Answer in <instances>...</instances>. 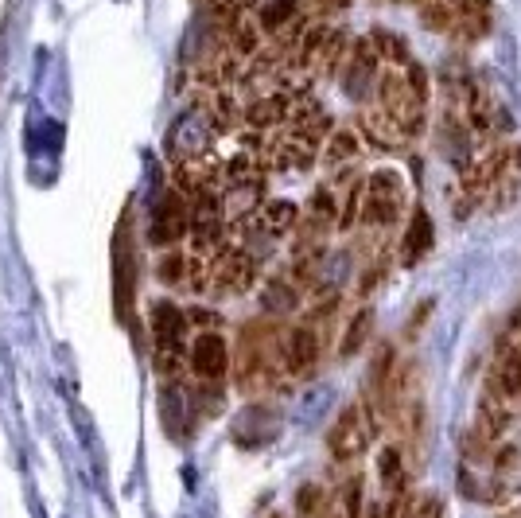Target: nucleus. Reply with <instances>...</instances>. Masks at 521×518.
I'll use <instances>...</instances> for the list:
<instances>
[{"mask_svg": "<svg viewBox=\"0 0 521 518\" xmlns=\"http://www.w3.org/2000/svg\"><path fill=\"white\" fill-rule=\"evenodd\" d=\"M343 90L347 98L362 102L370 90H378V78H382V55L374 47V39H354L350 43V55H347V67H343Z\"/></svg>", "mask_w": 521, "mask_h": 518, "instance_id": "obj_6", "label": "nucleus"}, {"mask_svg": "<svg viewBox=\"0 0 521 518\" xmlns=\"http://www.w3.org/2000/svg\"><path fill=\"white\" fill-rule=\"evenodd\" d=\"M494 374H498L502 390H506L514 402H521V347H506L502 359H498V367H494Z\"/></svg>", "mask_w": 521, "mask_h": 518, "instance_id": "obj_21", "label": "nucleus"}, {"mask_svg": "<svg viewBox=\"0 0 521 518\" xmlns=\"http://www.w3.org/2000/svg\"><path fill=\"white\" fill-rule=\"evenodd\" d=\"M401 211H405V180H401V172H393V168L374 172L366 180V191H362V222L382 230Z\"/></svg>", "mask_w": 521, "mask_h": 518, "instance_id": "obj_2", "label": "nucleus"}, {"mask_svg": "<svg viewBox=\"0 0 521 518\" xmlns=\"http://www.w3.org/2000/svg\"><path fill=\"white\" fill-rule=\"evenodd\" d=\"M265 207V180H242V184H226L222 191V219L245 222L261 215Z\"/></svg>", "mask_w": 521, "mask_h": 518, "instance_id": "obj_9", "label": "nucleus"}, {"mask_svg": "<svg viewBox=\"0 0 521 518\" xmlns=\"http://www.w3.org/2000/svg\"><path fill=\"white\" fill-rule=\"evenodd\" d=\"M428 250H432V219H428V211H413V219L401 234V261L417 265Z\"/></svg>", "mask_w": 521, "mask_h": 518, "instance_id": "obj_15", "label": "nucleus"}, {"mask_svg": "<svg viewBox=\"0 0 521 518\" xmlns=\"http://www.w3.org/2000/svg\"><path fill=\"white\" fill-rule=\"evenodd\" d=\"M378 476H382L385 495L409 491V468H405V448L401 444H385L378 452Z\"/></svg>", "mask_w": 521, "mask_h": 518, "instance_id": "obj_16", "label": "nucleus"}, {"mask_svg": "<svg viewBox=\"0 0 521 518\" xmlns=\"http://www.w3.org/2000/svg\"><path fill=\"white\" fill-rule=\"evenodd\" d=\"M319 351H323V343L308 324L280 335V363H284V374H292V378H308L319 363Z\"/></svg>", "mask_w": 521, "mask_h": 518, "instance_id": "obj_8", "label": "nucleus"}, {"mask_svg": "<svg viewBox=\"0 0 521 518\" xmlns=\"http://www.w3.org/2000/svg\"><path fill=\"white\" fill-rule=\"evenodd\" d=\"M273 518H280V515H273Z\"/></svg>", "mask_w": 521, "mask_h": 518, "instance_id": "obj_29", "label": "nucleus"}, {"mask_svg": "<svg viewBox=\"0 0 521 518\" xmlns=\"http://www.w3.org/2000/svg\"><path fill=\"white\" fill-rule=\"evenodd\" d=\"M358 133H362L366 145L378 148V152H397V148L409 141V137L397 129V121H393L382 106H378V110H366L358 117Z\"/></svg>", "mask_w": 521, "mask_h": 518, "instance_id": "obj_10", "label": "nucleus"}, {"mask_svg": "<svg viewBox=\"0 0 521 518\" xmlns=\"http://www.w3.org/2000/svg\"><path fill=\"white\" fill-rule=\"evenodd\" d=\"M242 121L249 129H273L280 121H292V90H280V94L257 98L253 106H245Z\"/></svg>", "mask_w": 521, "mask_h": 518, "instance_id": "obj_12", "label": "nucleus"}, {"mask_svg": "<svg viewBox=\"0 0 521 518\" xmlns=\"http://www.w3.org/2000/svg\"><path fill=\"white\" fill-rule=\"evenodd\" d=\"M347 55H350V39L343 32H331V36L323 39L319 55L312 59V67L323 78H335V74H343V67H347Z\"/></svg>", "mask_w": 521, "mask_h": 518, "instance_id": "obj_19", "label": "nucleus"}, {"mask_svg": "<svg viewBox=\"0 0 521 518\" xmlns=\"http://www.w3.org/2000/svg\"><path fill=\"white\" fill-rule=\"evenodd\" d=\"M358 133L354 129H335L331 137H327V145H323V156L331 160V164H343V160H354L358 156Z\"/></svg>", "mask_w": 521, "mask_h": 518, "instance_id": "obj_24", "label": "nucleus"}, {"mask_svg": "<svg viewBox=\"0 0 521 518\" xmlns=\"http://www.w3.org/2000/svg\"><path fill=\"white\" fill-rule=\"evenodd\" d=\"M187 367L195 370L199 382L218 386L226 378V370H230V347H226V339L218 332H199L195 343H191V351H187Z\"/></svg>", "mask_w": 521, "mask_h": 518, "instance_id": "obj_7", "label": "nucleus"}, {"mask_svg": "<svg viewBox=\"0 0 521 518\" xmlns=\"http://www.w3.org/2000/svg\"><path fill=\"white\" fill-rule=\"evenodd\" d=\"M148 324L156 335V347H183V332H187V316L183 308H175L172 300H156L148 312Z\"/></svg>", "mask_w": 521, "mask_h": 518, "instance_id": "obj_11", "label": "nucleus"}, {"mask_svg": "<svg viewBox=\"0 0 521 518\" xmlns=\"http://www.w3.org/2000/svg\"><path fill=\"white\" fill-rule=\"evenodd\" d=\"M327 511V495H323V487H315V483H304L300 491H296V515L300 518H315Z\"/></svg>", "mask_w": 521, "mask_h": 518, "instance_id": "obj_26", "label": "nucleus"}, {"mask_svg": "<svg viewBox=\"0 0 521 518\" xmlns=\"http://www.w3.org/2000/svg\"><path fill=\"white\" fill-rule=\"evenodd\" d=\"M378 106L397 121V129H401L409 141L424 133V106H428V102L409 86L405 74L385 71L382 78H378Z\"/></svg>", "mask_w": 521, "mask_h": 518, "instance_id": "obj_1", "label": "nucleus"}, {"mask_svg": "<svg viewBox=\"0 0 521 518\" xmlns=\"http://www.w3.org/2000/svg\"><path fill=\"white\" fill-rule=\"evenodd\" d=\"M257 281V258L245 254L242 246H226L210 261V289L218 296H242Z\"/></svg>", "mask_w": 521, "mask_h": 518, "instance_id": "obj_5", "label": "nucleus"}, {"mask_svg": "<svg viewBox=\"0 0 521 518\" xmlns=\"http://www.w3.org/2000/svg\"><path fill=\"white\" fill-rule=\"evenodd\" d=\"M370 39H374V47H378V55H382L385 63H393V67H409V63H413V55H409V47H405L401 36H393V32H385V28H374Z\"/></svg>", "mask_w": 521, "mask_h": 518, "instance_id": "obj_23", "label": "nucleus"}, {"mask_svg": "<svg viewBox=\"0 0 521 518\" xmlns=\"http://www.w3.org/2000/svg\"><path fill=\"white\" fill-rule=\"evenodd\" d=\"M374 437H378V433H374L366 409H362V402H354V406L343 409V413L335 417V425L327 429V452H331V460H339V464H354V460L370 448Z\"/></svg>", "mask_w": 521, "mask_h": 518, "instance_id": "obj_3", "label": "nucleus"}, {"mask_svg": "<svg viewBox=\"0 0 521 518\" xmlns=\"http://www.w3.org/2000/svg\"><path fill=\"white\" fill-rule=\"evenodd\" d=\"M214 113L207 110H191L183 113L179 121L172 125V133H168V156H172V164H187V160H203L210 156V145H214Z\"/></svg>", "mask_w": 521, "mask_h": 518, "instance_id": "obj_4", "label": "nucleus"}, {"mask_svg": "<svg viewBox=\"0 0 521 518\" xmlns=\"http://www.w3.org/2000/svg\"><path fill=\"white\" fill-rule=\"evenodd\" d=\"M156 277L164 281V285H179V281H187L191 277V258H183V254H164L160 265H156Z\"/></svg>", "mask_w": 521, "mask_h": 518, "instance_id": "obj_25", "label": "nucleus"}, {"mask_svg": "<svg viewBox=\"0 0 521 518\" xmlns=\"http://www.w3.org/2000/svg\"><path fill=\"white\" fill-rule=\"evenodd\" d=\"M374 328V312L370 308H358L354 312V320L347 324V332H343V343H339V355L350 359V355H358L362 351V343H366V335Z\"/></svg>", "mask_w": 521, "mask_h": 518, "instance_id": "obj_20", "label": "nucleus"}, {"mask_svg": "<svg viewBox=\"0 0 521 518\" xmlns=\"http://www.w3.org/2000/svg\"><path fill=\"white\" fill-rule=\"evenodd\" d=\"M455 8L452 0H424L420 4V24L428 28V32H452L455 28Z\"/></svg>", "mask_w": 521, "mask_h": 518, "instance_id": "obj_22", "label": "nucleus"}, {"mask_svg": "<svg viewBox=\"0 0 521 518\" xmlns=\"http://www.w3.org/2000/svg\"><path fill=\"white\" fill-rule=\"evenodd\" d=\"M455 16H490V0H452Z\"/></svg>", "mask_w": 521, "mask_h": 518, "instance_id": "obj_28", "label": "nucleus"}, {"mask_svg": "<svg viewBox=\"0 0 521 518\" xmlns=\"http://www.w3.org/2000/svg\"><path fill=\"white\" fill-rule=\"evenodd\" d=\"M490 32V16H459L452 28V36L459 43H479V39H487Z\"/></svg>", "mask_w": 521, "mask_h": 518, "instance_id": "obj_27", "label": "nucleus"}, {"mask_svg": "<svg viewBox=\"0 0 521 518\" xmlns=\"http://www.w3.org/2000/svg\"><path fill=\"white\" fill-rule=\"evenodd\" d=\"M300 20V0H265L257 12V24L265 36H280Z\"/></svg>", "mask_w": 521, "mask_h": 518, "instance_id": "obj_17", "label": "nucleus"}, {"mask_svg": "<svg viewBox=\"0 0 521 518\" xmlns=\"http://www.w3.org/2000/svg\"><path fill=\"white\" fill-rule=\"evenodd\" d=\"M261 308L273 312V316H288V312H296V308H300V293H296V285L284 281V277H269V281L261 285Z\"/></svg>", "mask_w": 521, "mask_h": 518, "instance_id": "obj_18", "label": "nucleus"}, {"mask_svg": "<svg viewBox=\"0 0 521 518\" xmlns=\"http://www.w3.org/2000/svg\"><path fill=\"white\" fill-rule=\"evenodd\" d=\"M257 226H261L269 238H284V234H292V230L300 226V207H296L292 199H269V203L261 207V215H257Z\"/></svg>", "mask_w": 521, "mask_h": 518, "instance_id": "obj_14", "label": "nucleus"}, {"mask_svg": "<svg viewBox=\"0 0 521 518\" xmlns=\"http://www.w3.org/2000/svg\"><path fill=\"white\" fill-rule=\"evenodd\" d=\"M187 230H191L187 211H183L179 203H168V207H156L152 226H148V242H152V246H175Z\"/></svg>", "mask_w": 521, "mask_h": 518, "instance_id": "obj_13", "label": "nucleus"}]
</instances>
